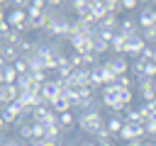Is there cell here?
<instances>
[{"mask_svg":"<svg viewBox=\"0 0 156 146\" xmlns=\"http://www.w3.org/2000/svg\"><path fill=\"white\" fill-rule=\"evenodd\" d=\"M107 127V122L102 119V114H100V109H93V112H80L78 114V129L80 131H85V134H98L100 129H105Z\"/></svg>","mask_w":156,"mask_h":146,"instance_id":"cell-1","label":"cell"},{"mask_svg":"<svg viewBox=\"0 0 156 146\" xmlns=\"http://www.w3.org/2000/svg\"><path fill=\"white\" fill-rule=\"evenodd\" d=\"M7 22H10L12 29H20L22 34L29 32V12H27V10H12V12L7 15Z\"/></svg>","mask_w":156,"mask_h":146,"instance_id":"cell-2","label":"cell"},{"mask_svg":"<svg viewBox=\"0 0 156 146\" xmlns=\"http://www.w3.org/2000/svg\"><path fill=\"white\" fill-rule=\"evenodd\" d=\"M56 119H58V114H56L49 105H39V107L34 109V114H32V122H34V124H44V127L51 124V122H56Z\"/></svg>","mask_w":156,"mask_h":146,"instance_id":"cell-3","label":"cell"},{"mask_svg":"<svg viewBox=\"0 0 156 146\" xmlns=\"http://www.w3.org/2000/svg\"><path fill=\"white\" fill-rule=\"evenodd\" d=\"M63 95V90H61V85L56 83V78L54 80H46L44 85H41V97H44V105H49L51 107V102L56 100V97H61Z\"/></svg>","mask_w":156,"mask_h":146,"instance_id":"cell-4","label":"cell"},{"mask_svg":"<svg viewBox=\"0 0 156 146\" xmlns=\"http://www.w3.org/2000/svg\"><path fill=\"white\" fill-rule=\"evenodd\" d=\"M136 88H139V95H141L144 102H154L156 100V80H151V78L136 80Z\"/></svg>","mask_w":156,"mask_h":146,"instance_id":"cell-5","label":"cell"},{"mask_svg":"<svg viewBox=\"0 0 156 146\" xmlns=\"http://www.w3.org/2000/svg\"><path fill=\"white\" fill-rule=\"evenodd\" d=\"M119 34H124V36H139L141 34V27H139V19L136 17H124L122 22H119Z\"/></svg>","mask_w":156,"mask_h":146,"instance_id":"cell-6","label":"cell"},{"mask_svg":"<svg viewBox=\"0 0 156 146\" xmlns=\"http://www.w3.org/2000/svg\"><path fill=\"white\" fill-rule=\"evenodd\" d=\"M68 44L73 46V51H76V54H83V56H85V54H93V39H90V36L76 34V36H73Z\"/></svg>","mask_w":156,"mask_h":146,"instance_id":"cell-7","label":"cell"},{"mask_svg":"<svg viewBox=\"0 0 156 146\" xmlns=\"http://www.w3.org/2000/svg\"><path fill=\"white\" fill-rule=\"evenodd\" d=\"M90 80H93V68H76L73 71V75H71V85L73 88H83V85H90Z\"/></svg>","mask_w":156,"mask_h":146,"instance_id":"cell-8","label":"cell"},{"mask_svg":"<svg viewBox=\"0 0 156 146\" xmlns=\"http://www.w3.org/2000/svg\"><path fill=\"white\" fill-rule=\"evenodd\" d=\"M20 88L17 85H0V102H2V107L5 105H15L17 100H20Z\"/></svg>","mask_w":156,"mask_h":146,"instance_id":"cell-9","label":"cell"},{"mask_svg":"<svg viewBox=\"0 0 156 146\" xmlns=\"http://www.w3.org/2000/svg\"><path fill=\"white\" fill-rule=\"evenodd\" d=\"M146 46H149V44L141 39V34H139V36H132L129 44H127V49H124V56H134V58H139V56L144 54Z\"/></svg>","mask_w":156,"mask_h":146,"instance_id":"cell-10","label":"cell"},{"mask_svg":"<svg viewBox=\"0 0 156 146\" xmlns=\"http://www.w3.org/2000/svg\"><path fill=\"white\" fill-rule=\"evenodd\" d=\"M105 63H107V66H110L117 75H124V73L132 68V66L127 63V56H124V54H115V56H112V58H107Z\"/></svg>","mask_w":156,"mask_h":146,"instance_id":"cell-11","label":"cell"},{"mask_svg":"<svg viewBox=\"0 0 156 146\" xmlns=\"http://www.w3.org/2000/svg\"><path fill=\"white\" fill-rule=\"evenodd\" d=\"M20 80V73L15 71L12 63H2V71H0V83L2 85H17Z\"/></svg>","mask_w":156,"mask_h":146,"instance_id":"cell-12","label":"cell"},{"mask_svg":"<svg viewBox=\"0 0 156 146\" xmlns=\"http://www.w3.org/2000/svg\"><path fill=\"white\" fill-rule=\"evenodd\" d=\"M20 117H22V107L15 102V105H5V107H2V119H0V122H7V124L15 127Z\"/></svg>","mask_w":156,"mask_h":146,"instance_id":"cell-13","label":"cell"},{"mask_svg":"<svg viewBox=\"0 0 156 146\" xmlns=\"http://www.w3.org/2000/svg\"><path fill=\"white\" fill-rule=\"evenodd\" d=\"M139 27L141 29H146V27H151V24H156V7L154 5H146L141 12H139Z\"/></svg>","mask_w":156,"mask_h":146,"instance_id":"cell-14","label":"cell"},{"mask_svg":"<svg viewBox=\"0 0 156 146\" xmlns=\"http://www.w3.org/2000/svg\"><path fill=\"white\" fill-rule=\"evenodd\" d=\"M22 39H24V34H22L20 29H7V32H2V44H5V46H17Z\"/></svg>","mask_w":156,"mask_h":146,"instance_id":"cell-15","label":"cell"},{"mask_svg":"<svg viewBox=\"0 0 156 146\" xmlns=\"http://www.w3.org/2000/svg\"><path fill=\"white\" fill-rule=\"evenodd\" d=\"M20 56H22V54H20L17 46H5V44H2V49H0V58H2V63H15Z\"/></svg>","mask_w":156,"mask_h":146,"instance_id":"cell-16","label":"cell"},{"mask_svg":"<svg viewBox=\"0 0 156 146\" xmlns=\"http://www.w3.org/2000/svg\"><path fill=\"white\" fill-rule=\"evenodd\" d=\"M51 109H54L56 114H63V112H73V105H71V100H68L66 95H61V97H56V100L51 102Z\"/></svg>","mask_w":156,"mask_h":146,"instance_id":"cell-17","label":"cell"},{"mask_svg":"<svg viewBox=\"0 0 156 146\" xmlns=\"http://www.w3.org/2000/svg\"><path fill=\"white\" fill-rule=\"evenodd\" d=\"M119 22H122V19H119L117 15H107V17L98 24V29H105V32H119Z\"/></svg>","mask_w":156,"mask_h":146,"instance_id":"cell-18","label":"cell"},{"mask_svg":"<svg viewBox=\"0 0 156 146\" xmlns=\"http://www.w3.org/2000/svg\"><path fill=\"white\" fill-rule=\"evenodd\" d=\"M110 49H112V46H110V41H105L100 34H95V36H93V54H98V56H100V54H105V51H110Z\"/></svg>","mask_w":156,"mask_h":146,"instance_id":"cell-19","label":"cell"},{"mask_svg":"<svg viewBox=\"0 0 156 146\" xmlns=\"http://www.w3.org/2000/svg\"><path fill=\"white\" fill-rule=\"evenodd\" d=\"M127 44H129V36H124V34L117 32V36L112 39V51H115V54H124Z\"/></svg>","mask_w":156,"mask_h":146,"instance_id":"cell-20","label":"cell"},{"mask_svg":"<svg viewBox=\"0 0 156 146\" xmlns=\"http://www.w3.org/2000/svg\"><path fill=\"white\" fill-rule=\"evenodd\" d=\"M122 127H124V119H122V117H112V119H107V129H110V134H112L115 139H119Z\"/></svg>","mask_w":156,"mask_h":146,"instance_id":"cell-21","label":"cell"},{"mask_svg":"<svg viewBox=\"0 0 156 146\" xmlns=\"http://www.w3.org/2000/svg\"><path fill=\"white\" fill-rule=\"evenodd\" d=\"M115 85H119V88H127V90H132V85H134V75L124 73V75H119V78H117V83H115Z\"/></svg>","mask_w":156,"mask_h":146,"instance_id":"cell-22","label":"cell"},{"mask_svg":"<svg viewBox=\"0 0 156 146\" xmlns=\"http://www.w3.org/2000/svg\"><path fill=\"white\" fill-rule=\"evenodd\" d=\"M141 39H144L146 44H151V41H156V24H151V27H146V29H141Z\"/></svg>","mask_w":156,"mask_h":146,"instance_id":"cell-23","label":"cell"},{"mask_svg":"<svg viewBox=\"0 0 156 146\" xmlns=\"http://www.w3.org/2000/svg\"><path fill=\"white\" fill-rule=\"evenodd\" d=\"M119 102L129 105V102H132V90H127V88H119Z\"/></svg>","mask_w":156,"mask_h":146,"instance_id":"cell-24","label":"cell"},{"mask_svg":"<svg viewBox=\"0 0 156 146\" xmlns=\"http://www.w3.org/2000/svg\"><path fill=\"white\" fill-rule=\"evenodd\" d=\"M2 146H27V144H22L20 139H2Z\"/></svg>","mask_w":156,"mask_h":146,"instance_id":"cell-25","label":"cell"},{"mask_svg":"<svg viewBox=\"0 0 156 146\" xmlns=\"http://www.w3.org/2000/svg\"><path fill=\"white\" fill-rule=\"evenodd\" d=\"M134 7H136L134 0H122V10H134Z\"/></svg>","mask_w":156,"mask_h":146,"instance_id":"cell-26","label":"cell"},{"mask_svg":"<svg viewBox=\"0 0 156 146\" xmlns=\"http://www.w3.org/2000/svg\"><path fill=\"white\" fill-rule=\"evenodd\" d=\"M127 146H144V141H139V139L136 141H127Z\"/></svg>","mask_w":156,"mask_h":146,"instance_id":"cell-27","label":"cell"},{"mask_svg":"<svg viewBox=\"0 0 156 146\" xmlns=\"http://www.w3.org/2000/svg\"><path fill=\"white\" fill-rule=\"evenodd\" d=\"M83 146H100V144H98V141H85Z\"/></svg>","mask_w":156,"mask_h":146,"instance_id":"cell-28","label":"cell"},{"mask_svg":"<svg viewBox=\"0 0 156 146\" xmlns=\"http://www.w3.org/2000/svg\"><path fill=\"white\" fill-rule=\"evenodd\" d=\"M154 63H156V49H154Z\"/></svg>","mask_w":156,"mask_h":146,"instance_id":"cell-29","label":"cell"},{"mask_svg":"<svg viewBox=\"0 0 156 146\" xmlns=\"http://www.w3.org/2000/svg\"><path fill=\"white\" fill-rule=\"evenodd\" d=\"M151 144H154V146H156V139H154V141H151Z\"/></svg>","mask_w":156,"mask_h":146,"instance_id":"cell-30","label":"cell"},{"mask_svg":"<svg viewBox=\"0 0 156 146\" xmlns=\"http://www.w3.org/2000/svg\"><path fill=\"white\" fill-rule=\"evenodd\" d=\"M27 146H32V144H27Z\"/></svg>","mask_w":156,"mask_h":146,"instance_id":"cell-31","label":"cell"}]
</instances>
